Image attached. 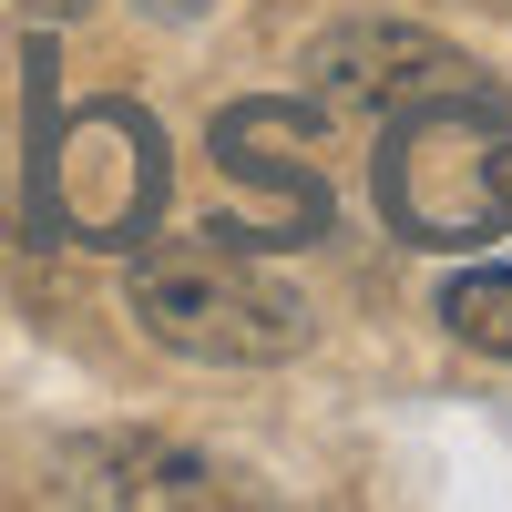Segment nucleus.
I'll return each instance as SVG.
<instances>
[{
    "label": "nucleus",
    "instance_id": "obj_1",
    "mask_svg": "<svg viewBox=\"0 0 512 512\" xmlns=\"http://www.w3.org/2000/svg\"><path fill=\"white\" fill-rule=\"evenodd\" d=\"M123 308L164 359H195V369H277L308 349V297L236 236L144 246L123 277Z\"/></svg>",
    "mask_w": 512,
    "mask_h": 512
},
{
    "label": "nucleus",
    "instance_id": "obj_2",
    "mask_svg": "<svg viewBox=\"0 0 512 512\" xmlns=\"http://www.w3.org/2000/svg\"><path fill=\"white\" fill-rule=\"evenodd\" d=\"M379 216L390 236L461 256L512 226V113L482 93H441V103H410L379 144Z\"/></svg>",
    "mask_w": 512,
    "mask_h": 512
},
{
    "label": "nucleus",
    "instance_id": "obj_3",
    "mask_svg": "<svg viewBox=\"0 0 512 512\" xmlns=\"http://www.w3.org/2000/svg\"><path fill=\"white\" fill-rule=\"evenodd\" d=\"M205 154H216V175L236 195V246H308L328 236V113L318 103H226L216 134H205Z\"/></svg>",
    "mask_w": 512,
    "mask_h": 512
},
{
    "label": "nucleus",
    "instance_id": "obj_4",
    "mask_svg": "<svg viewBox=\"0 0 512 512\" xmlns=\"http://www.w3.org/2000/svg\"><path fill=\"white\" fill-rule=\"evenodd\" d=\"M164 134L134 113V103H82L62 123V144H52V216L62 236L82 246H113V256H134L164 216Z\"/></svg>",
    "mask_w": 512,
    "mask_h": 512
},
{
    "label": "nucleus",
    "instance_id": "obj_5",
    "mask_svg": "<svg viewBox=\"0 0 512 512\" xmlns=\"http://www.w3.org/2000/svg\"><path fill=\"white\" fill-rule=\"evenodd\" d=\"M308 103L318 113H349V123H400L410 103H441V93H482V62L451 52L441 31L420 21H338L308 41Z\"/></svg>",
    "mask_w": 512,
    "mask_h": 512
},
{
    "label": "nucleus",
    "instance_id": "obj_6",
    "mask_svg": "<svg viewBox=\"0 0 512 512\" xmlns=\"http://www.w3.org/2000/svg\"><path fill=\"white\" fill-rule=\"evenodd\" d=\"M62 492L72 502H134V512H205V502H236V472L226 461H205L185 441H154V431H103V441H82L62 461Z\"/></svg>",
    "mask_w": 512,
    "mask_h": 512
},
{
    "label": "nucleus",
    "instance_id": "obj_7",
    "mask_svg": "<svg viewBox=\"0 0 512 512\" xmlns=\"http://www.w3.org/2000/svg\"><path fill=\"white\" fill-rule=\"evenodd\" d=\"M441 328L482 359H512V267H461L441 287Z\"/></svg>",
    "mask_w": 512,
    "mask_h": 512
},
{
    "label": "nucleus",
    "instance_id": "obj_8",
    "mask_svg": "<svg viewBox=\"0 0 512 512\" xmlns=\"http://www.w3.org/2000/svg\"><path fill=\"white\" fill-rule=\"evenodd\" d=\"M21 11H31V21H82L93 0H21Z\"/></svg>",
    "mask_w": 512,
    "mask_h": 512
}]
</instances>
